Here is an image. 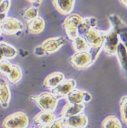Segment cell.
Instances as JSON below:
<instances>
[{
    "label": "cell",
    "mask_w": 127,
    "mask_h": 128,
    "mask_svg": "<svg viewBox=\"0 0 127 128\" xmlns=\"http://www.w3.org/2000/svg\"><path fill=\"white\" fill-rule=\"evenodd\" d=\"M45 27V20L41 16H38L35 19L27 22L26 31L31 34H38L44 31Z\"/></svg>",
    "instance_id": "e0dca14e"
},
{
    "label": "cell",
    "mask_w": 127,
    "mask_h": 128,
    "mask_svg": "<svg viewBox=\"0 0 127 128\" xmlns=\"http://www.w3.org/2000/svg\"><path fill=\"white\" fill-rule=\"evenodd\" d=\"M83 21V17L78 14H69L63 23L65 31L69 39L73 41L79 36L78 29Z\"/></svg>",
    "instance_id": "3957f363"
},
{
    "label": "cell",
    "mask_w": 127,
    "mask_h": 128,
    "mask_svg": "<svg viewBox=\"0 0 127 128\" xmlns=\"http://www.w3.org/2000/svg\"><path fill=\"white\" fill-rule=\"evenodd\" d=\"M116 54H117L121 68L127 76V50L121 42H120L118 46L117 52Z\"/></svg>",
    "instance_id": "ffe728a7"
},
{
    "label": "cell",
    "mask_w": 127,
    "mask_h": 128,
    "mask_svg": "<svg viewBox=\"0 0 127 128\" xmlns=\"http://www.w3.org/2000/svg\"><path fill=\"white\" fill-rule=\"evenodd\" d=\"M29 118L26 114L18 111L6 116L2 122L3 128H27L29 126Z\"/></svg>",
    "instance_id": "277c9868"
},
{
    "label": "cell",
    "mask_w": 127,
    "mask_h": 128,
    "mask_svg": "<svg viewBox=\"0 0 127 128\" xmlns=\"http://www.w3.org/2000/svg\"><path fill=\"white\" fill-rule=\"evenodd\" d=\"M105 32L91 28L84 35L83 37L91 48H99L103 46Z\"/></svg>",
    "instance_id": "ba28073f"
},
{
    "label": "cell",
    "mask_w": 127,
    "mask_h": 128,
    "mask_svg": "<svg viewBox=\"0 0 127 128\" xmlns=\"http://www.w3.org/2000/svg\"><path fill=\"white\" fill-rule=\"evenodd\" d=\"M48 128H67L65 119L63 118H59L55 119L52 123L48 125Z\"/></svg>",
    "instance_id": "83f0119b"
},
{
    "label": "cell",
    "mask_w": 127,
    "mask_h": 128,
    "mask_svg": "<svg viewBox=\"0 0 127 128\" xmlns=\"http://www.w3.org/2000/svg\"><path fill=\"white\" fill-rule=\"evenodd\" d=\"M65 98L67 104H82L83 102H91L92 100V96L86 91L75 88Z\"/></svg>",
    "instance_id": "30bf717a"
},
{
    "label": "cell",
    "mask_w": 127,
    "mask_h": 128,
    "mask_svg": "<svg viewBox=\"0 0 127 128\" xmlns=\"http://www.w3.org/2000/svg\"><path fill=\"white\" fill-rule=\"evenodd\" d=\"M97 25V20L96 18L93 16L83 18V21L78 29L79 36H83L90 29L95 28Z\"/></svg>",
    "instance_id": "44dd1931"
},
{
    "label": "cell",
    "mask_w": 127,
    "mask_h": 128,
    "mask_svg": "<svg viewBox=\"0 0 127 128\" xmlns=\"http://www.w3.org/2000/svg\"><path fill=\"white\" fill-rule=\"evenodd\" d=\"M34 52L35 54H36V55H37V56H44V55H46V54L41 46H37L36 48H35Z\"/></svg>",
    "instance_id": "f546056e"
},
{
    "label": "cell",
    "mask_w": 127,
    "mask_h": 128,
    "mask_svg": "<svg viewBox=\"0 0 127 128\" xmlns=\"http://www.w3.org/2000/svg\"><path fill=\"white\" fill-rule=\"evenodd\" d=\"M24 29V25L16 18L7 16L3 21L1 30L7 36H19Z\"/></svg>",
    "instance_id": "8992f818"
},
{
    "label": "cell",
    "mask_w": 127,
    "mask_h": 128,
    "mask_svg": "<svg viewBox=\"0 0 127 128\" xmlns=\"http://www.w3.org/2000/svg\"><path fill=\"white\" fill-rule=\"evenodd\" d=\"M120 113L122 121L127 126V95L120 98Z\"/></svg>",
    "instance_id": "484cf974"
},
{
    "label": "cell",
    "mask_w": 127,
    "mask_h": 128,
    "mask_svg": "<svg viewBox=\"0 0 127 128\" xmlns=\"http://www.w3.org/2000/svg\"><path fill=\"white\" fill-rule=\"evenodd\" d=\"M119 2H120L122 6H124L125 7L127 8V0H120V1H119Z\"/></svg>",
    "instance_id": "1f68e13d"
},
{
    "label": "cell",
    "mask_w": 127,
    "mask_h": 128,
    "mask_svg": "<svg viewBox=\"0 0 127 128\" xmlns=\"http://www.w3.org/2000/svg\"><path fill=\"white\" fill-rule=\"evenodd\" d=\"M11 2L9 0H3L2 4L0 6V14H7V12L10 9Z\"/></svg>",
    "instance_id": "f1b7e54d"
},
{
    "label": "cell",
    "mask_w": 127,
    "mask_h": 128,
    "mask_svg": "<svg viewBox=\"0 0 127 128\" xmlns=\"http://www.w3.org/2000/svg\"><path fill=\"white\" fill-rule=\"evenodd\" d=\"M120 42L116 32L112 28L105 31L103 44V48L105 50V54L110 56L116 54Z\"/></svg>",
    "instance_id": "52a82bcc"
},
{
    "label": "cell",
    "mask_w": 127,
    "mask_h": 128,
    "mask_svg": "<svg viewBox=\"0 0 127 128\" xmlns=\"http://www.w3.org/2000/svg\"><path fill=\"white\" fill-rule=\"evenodd\" d=\"M11 91L8 82L5 78L0 76V106L7 108L10 105Z\"/></svg>",
    "instance_id": "7c38bea8"
},
{
    "label": "cell",
    "mask_w": 127,
    "mask_h": 128,
    "mask_svg": "<svg viewBox=\"0 0 127 128\" xmlns=\"http://www.w3.org/2000/svg\"><path fill=\"white\" fill-rule=\"evenodd\" d=\"M52 4L57 10V12L62 15H69L72 12L75 1L69 0V1H63V0H54L52 1Z\"/></svg>",
    "instance_id": "2e32d148"
},
{
    "label": "cell",
    "mask_w": 127,
    "mask_h": 128,
    "mask_svg": "<svg viewBox=\"0 0 127 128\" xmlns=\"http://www.w3.org/2000/svg\"><path fill=\"white\" fill-rule=\"evenodd\" d=\"M37 128V127H32V128Z\"/></svg>",
    "instance_id": "d590c367"
},
{
    "label": "cell",
    "mask_w": 127,
    "mask_h": 128,
    "mask_svg": "<svg viewBox=\"0 0 127 128\" xmlns=\"http://www.w3.org/2000/svg\"><path fill=\"white\" fill-rule=\"evenodd\" d=\"M28 2L30 3L33 7L38 8L42 4V0H31V1H28Z\"/></svg>",
    "instance_id": "4dcf8cb0"
},
{
    "label": "cell",
    "mask_w": 127,
    "mask_h": 128,
    "mask_svg": "<svg viewBox=\"0 0 127 128\" xmlns=\"http://www.w3.org/2000/svg\"><path fill=\"white\" fill-rule=\"evenodd\" d=\"M72 47L75 52L88 51L91 49V47L88 46L84 38L82 36H79L72 41Z\"/></svg>",
    "instance_id": "7402d4cb"
},
{
    "label": "cell",
    "mask_w": 127,
    "mask_h": 128,
    "mask_svg": "<svg viewBox=\"0 0 127 128\" xmlns=\"http://www.w3.org/2000/svg\"><path fill=\"white\" fill-rule=\"evenodd\" d=\"M67 128H85L88 126V119L83 113L79 114L65 119Z\"/></svg>",
    "instance_id": "4fadbf2b"
},
{
    "label": "cell",
    "mask_w": 127,
    "mask_h": 128,
    "mask_svg": "<svg viewBox=\"0 0 127 128\" xmlns=\"http://www.w3.org/2000/svg\"><path fill=\"white\" fill-rule=\"evenodd\" d=\"M30 99L35 102L42 111L54 112L56 108L60 98L52 94L51 92L44 91L36 96H31Z\"/></svg>",
    "instance_id": "7a4b0ae2"
},
{
    "label": "cell",
    "mask_w": 127,
    "mask_h": 128,
    "mask_svg": "<svg viewBox=\"0 0 127 128\" xmlns=\"http://www.w3.org/2000/svg\"><path fill=\"white\" fill-rule=\"evenodd\" d=\"M12 64L7 59H3L0 62V74L7 76L12 70Z\"/></svg>",
    "instance_id": "4316f807"
},
{
    "label": "cell",
    "mask_w": 127,
    "mask_h": 128,
    "mask_svg": "<svg viewBox=\"0 0 127 128\" xmlns=\"http://www.w3.org/2000/svg\"><path fill=\"white\" fill-rule=\"evenodd\" d=\"M101 50V47L91 48L88 51L75 52L69 58V63L75 69L84 70L94 63Z\"/></svg>",
    "instance_id": "6da1fadb"
},
{
    "label": "cell",
    "mask_w": 127,
    "mask_h": 128,
    "mask_svg": "<svg viewBox=\"0 0 127 128\" xmlns=\"http://www.w3.org/2000/svg\"><path fill=\"white\" fill-rule=\"evenodd\" d=\"M84 108H85V106L83 103L79 104H70L67 103L61 111V118L65 119L82 113Z\"/></svg>",
    "instance_id": "9a60e30c"
},
{
    "label": "cell",
    "mask_w": 127,
    "mask_h": 128,
    "mask_svg": "<svg viewBox=\"0 0 127 128\" xmlns=\"http://www.w3.org/2000/svg\"><path fill=\"white\" fill-rule=\"evenodd\" d=\"M22 71L20 67L18 66L17 65L12 64V70L10 71L6 78L10 83L14 84L20 80V79L22 78Z\"/></svg>",
    "instance_id": "cb8c5ba5"
},
{
    "label": "cell",
    "mask_w": 127,
    "mask_h": 128,
    "mask_svg": "<svg viewBox=\"0 0 127 128\" xmlns=\"http://www.w3.org/2000/svg\"><path fill=\"white\" fill-rule=\"evenodd\" d=\"M1 34H2V32H1V30H0V36L1 35Z\"/></svg>",
    "instance_id": "e575fe53"
},
{
    "label": "cell",
    "mask_w": 127,
    "mask_h": 128,
    "mask_svg": "<svg viewBox=\"0 0 127 128\" xmlns=\"http://www.w3.org/2000/svg\"><path fill=\"white\" fill-rule=\"evenodd\" d=\"M0 51L3 59H14L18 53V50L14 46L5 42H0Z\"/></svg>",
    "instance_id": "d6986e66"
},
{
    "label": "cell",
    "mask_w": 127,
    "mask_h": 128,
    "mask_svg": "<svg viewBox=\"0 0 127 128\" xmlns=\"http://www.w3.org/2000/svg\"><path fill=\"white\" fill-rule=\"evenodd\" d=\"M101 128H122V123L116 116L110 115L103 119Z\"/></svg>",
    "instance_id": "603a6c76"
},
{
    "label": "cell",
    "mask_w": 127,
    "mask_h": 128,
    "mask_svg": "<svg viewBox=\"0 0 127 128\" xmlns=\"http://www.w3.org/2000/svg\"><path fill=\"white\" fill-rule=\"evenodd\" d=\"M108 19L111 24V28L116 32L120 42L127 50V25L120 17L114 14L109 15Z\"/></svg>",
    "instance_id": "5b68a950"
},
{
    "label": "cell",
    "mask_w": 127,
    "mask_h": 128,
    "mask_svg": "<svg viewBox=\"0 0 127 128\" xmlns=\"http://www.w3.org/2000/svg\"><path fill=\"white\" fill-rule=\"evenodd\" d=\"M3 2V0H0V6L2 4Z\"/></svg>",
    "instance_id": "836d02e7"
},
{
    "label": "cell",
    "mask_w": 127,
    "mask_h": 128,
    "mask_svg": "<svg viewBox=\"0 0 127 128\" xmlns=\"http://www.w3.org/2000/svg\"><path fill=\"white\" fill-rule=\"evenodd\" d=\"M22 16L23 18L27 21V22H30L39 16L38 8L33 6L27 8L22 12Z\"/></svg>",
    "instance_id": "d4e9b609"
},
{
    "label": "cell",
    "mask_w": 127,
    "mask_h": 128,
    "mask_svg": "<svg viewBox=\"0 0 127 128\" xmlns=\"http://www.w3.org/2000/svg\"><path fill=\"white\" fill-rule=\"evenodd\" d=\"M67 43V40L63 36L48 38L40 45L46 54H53L59 50Z\"/></svg>",
    "instance_id": "9c48e42d"
},
{
    "label": "cell",
    "mask_w": 127,
    "mask_h": 128,
    "mask_svg": "<svg viewBox=\"0 0 127 128\" xmlns=\"http://www.w3.org/2000/svg\"><path fill=\"white\" fill-rule=\"evenodd\" d=\"M76 82L73 79H65L56 88L51 90L52 94L59 98H66L75 89Z\"/></svg>",
    "instance_id": "8fae6325"
},
{
    "label": "cell",
    "mask_w": 127,
    "mask_h": 128,
    "mask_svg": "<svg viewBox=\"0 0 127 128\" xmlns=\"http://www.w3.org/2000/svg\"><path fill=\"white\" fill-rule=\"evenodd\" d=\"M56 119V116L52 112L41 111L33 118V122L39 126H46L50 124Z\"/></svg>",
    "instance_id": "ac0fdd59"
},
{
    "label": "cell",
    "mask_w": 127,
    "mask_h": 128,
    "mask_svg": "<svg viewBox=\"0 0 127 128\" xmlns=\"http://www.w3.org/2000/svg\"><path fill=\"white\" fill-rule=\"evenodd\" d=\"M65 80V75L61 72H54L48 74L44 79V86L49 89H54Z\"/></svg>",
    "instance_id": "5bb4252c"
},
{
    "label": "cell",
    "mask_w": 127,
    "mask_h": 128,
    "mask_svg": "<svg viewBox=\"0 0 127 128\" xmlns=\"http://www.w3.org/2000/svg\"><path fill=\"white\" fill-rule=\"evenodd\" d=\"M3 59V57L1 52V51H0V62H1V61H2Z\"/></svg>",
    "instance_id": "d6a6232c"
}]
</instances>
